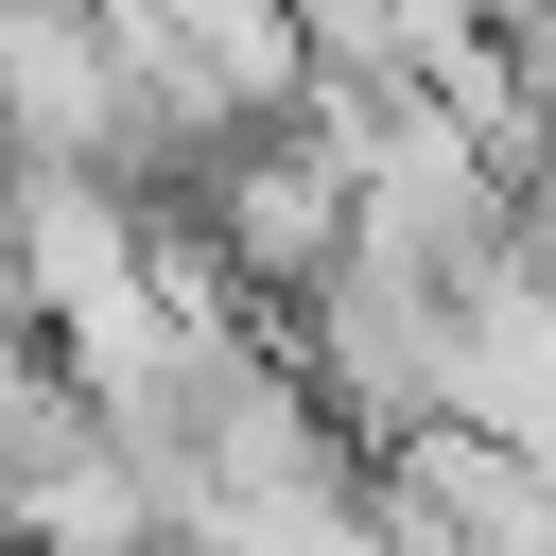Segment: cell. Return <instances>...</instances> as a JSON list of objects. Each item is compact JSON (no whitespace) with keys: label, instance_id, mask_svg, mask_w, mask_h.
Segmentation results:
<instances>
[{"label":"cell","instance_id":"obj_1","mask_svg":"<svg viewBox=\"0 0 556 556\" xmlns=\"http://www.w3.org/2000/svg\"><path fill=\"white\" fill-rule=\"evenodd\" d=\"M52 382V348H35V295H17V261H0V400H35Z\"/></svg>","mask_w":556,"mask_h":556}]
</instances>
